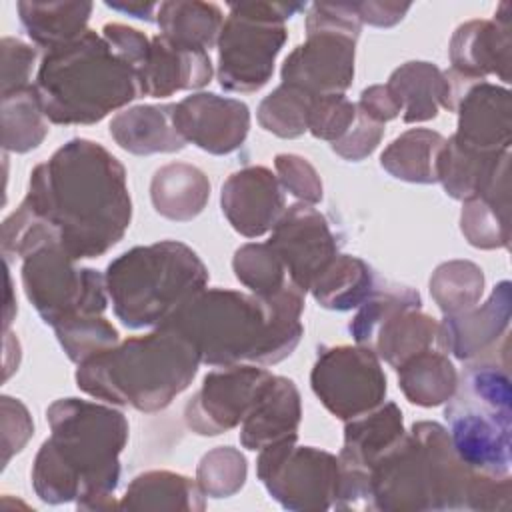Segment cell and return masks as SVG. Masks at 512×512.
Instances as JSON below:
<instances>
[{
    "label": "cell",
    "instance_id": "obj_1",
    "mask_svg": "<svg viewBox=\"0 0 512 512\" xmlns=\"http://www.w3.org/2000/svg\"><path fill=\"white\" fill-rule=\"evenodd\" d=\"M22 202L52 226L60 248L74 260L106 254L132 220L122 162L88 138L68 140L34 166Z\"/></svg>",
    "mask_w": 512,
    "mask_h": 512
},
{
    "label": "cell",
    "instance_id": "obj_2",
    "mask_svg": "<svg viewBox=\"0 0 512 512\" xmlns=\"http://www.w3.org/2000/svg\"><path fill=\"white\" fill-rule=\"evenodd\" d=\"M50 436L32 464V488L46 504L114 510L128 420L112 404L60 398L46 408Z\"/></svg>",
    "mask_w": 512,
    "mask_h": 512
},
{
    "label": "cell",
    "instance_id": "obj_3",
    "mask_svg": "<svg viewBox=\"0 0 512 512\" xmlns=\"http://www.w3.org/2000/svg\"><path fill=\"white\" fill-rule=\"evenodd\" d=\"M304 292L288 282L258 298L230 288H204L164 324L184 336L208 366H272L288 358L302 340Z\"/></svg>",
    "mask_w": 512,
    "mask_h": 512
},
{
    "label": "cell",
    "instance_id": "obj_4",
    "mask_svg": "<svg viewBox=\"0 0 512 512\" xmlns=\"http://www.w3.org/2000/svg\"><path fill=\"white\" fill-rule=\"evenodd\" d=\"M200 356L178 332L158 326L98 352L76 368V386L88 396L138 412H160L194 380Z\"/></svg>",
    "mask_w": 512,
    "mask_h": 512
},
{
    "label": "cell",
    "instance_id": "obj_5",
    "mask_svg": "<svg viewBox=\"0 0 512 512\" xmlns=\"http://www.w3.org/2000/svg\"><path fill=\"white\" fill-rule=\"evenodd\" d=\"M482 472L456 454L448 430L420 420L370 472V510H470Z\"/></svg>",
    "mask_w": 512,
    "mask_h": 512
},
{
    "label": "cell",
    "instance_id": "obj_6",
    "mask_svg": "<svg viewBox=\"0 0 512 512\" xmlns=\"http://www.w3.org/2000/svg\"><path fill=\"white\" fill-rule=\"evenodd\" d=\"M34 88L46 118L60 126L96 124L142 96L136 70L94 30L48 50Z\"/></svg>",
    "mask_w": 512,
    "mask_h": 512
},
{
    "label": "cell",
    "instance_id": "obj_7",
    "mask_svg": "<svg viewBox=\"0 0 512 512\" xmlns=\"http://www.w3.org/2000/svg\"><path fill=\"white\" fill-rule=\"evenodd\" d=\"M104 276L116 318L132 330L158 328L208 284L202 258L178 240L134 246L116 256Z\"/></svg>",
    "mask_w": 512,
    "mask_h": 512
},
{
    "label": "cell",
    "instance_id": "obj_8",
    "mask_svg": "<svg viewBox=\"0 0 512 512\" xmlns=\"http://www.w3.org/2000/svg\"><path fill=\"white\" fill-rule=\"evenodd\" d=\"M446 404L444 418L460 460L484 474H510L512 380L506 350L500 358L470 360Z\"/></svg>",
    "mask_w": 512,
    "mask_h": 512
},
{
    "label": "cell",
    "instance_id": "obj_9",
    "mask_svg": "<svg viewBox=\"0 0 512 512\" xmlns=\"http://www.w3.org/2000/svg\"><path fill=\"white\" fill-rule=\"evenodd\" d=\"M306 10L302 2H232L218 36V84L250 94L268 84L288 40L284 22Z\"/></svg>",
    "mask_w": 512,
    "mask_h": 512
},
{
    "label": "cell",
    "instance_id": "obj_10",
    "mask_svg": "<svg viewBox=\"0 0 512 512\" xmlns=\"http://www.w3.org/2000/svg\"><path fill=\"white\" fill-rule=\"evenodd\" d=\"M304 28L306 40L284 58L282 84L308 96L344 94L354 80L356 40L362 30L356 2H314L306 10Z\"/></svg>",
    "mask_w": 512,
    "mask_h": 512
},
{
    "label": "cell",
    "instance_id": "obj_11",
    "mask_svg": "<svg viewBox=\"0 0 512 512\" xmlns=\"http://www.w3.org/2000/svg\"><path fill=\"white\" fill-rule=\"evenodd\" d=\"M354 342L398 368L436 344L438 322L422 312V298L410 286H376L348 324Z\"/></svg>",
    "mask_w": 512,
    "mask_h": 512
},
{
    "label": "cell",
    "instance_id": "obj_12",
    "mask_svg": "<svg viewBox=\"0 0 512 512\" xmlns=\"http://www.w3.org/2000/svg\"><path fill=\"white\" fill-rule=\"evenodd\" d=\"M76 262L58 244L44 246L22 260L24 294L52 328L78 316L102 314L108 306L106 276Z\"/></svg>",
    "mask_w": 512,
    "mask_h": 512
},
{
    "label": "cell",
    "instance_id": "obj_13",
    "mask_svg": "<svg viewBox=\"0 0 512 512\" xmlns=\"http://www.w3.org/2000/svg\"><path fill=\"white\" fill-rule=\"evenodd\" d=\"M296 440L298 436H288L258 450V480L286 510L334 508L340 480L338 456L314 446H298Z\"/></svg>",
    "mask_w": 512,
    "mask_h": 512
},
{
    "label": "cell",
    "instance_id": "obj_14",
    "mask_svg": "<svg viewBox=\"0 0 512 512\" xmlns=\"http://www.w3.org/2000/svg\"><path fill=\"white\" fill-rule=\"evenodd\" d=\"M310 386L322 406L342 422L378 408L388 390L380 358L360 344L322 346Z\"/></svg>",
    "mask_w": 512,
    "mask_h": 512
},
{
    "label": "cell",
    "instance_id": "obj_15",
    "mask_svg": "<svg viewBox=\"0 0 512 512\" xmlns=\"http://www.w3.org/2000/svg\"><path fill=\"white\" fill-rule=\"evenodd\" d=\"M404 434L402 410L394 402H382L378 408L344 422L334 508L370 510V472Z\"/></svg>",
    "mask_w": 512,
    "mask_h": 512
},
{
    "label": "cell",
    "instance_id": "obj_16",
    "mask_svg": "<svg viewBox=\"0 0 512 512\" xmlns=\"http://www.w3.org/2000/svg\"><path fill=\"white\" fill-rule=\"evenodd\" d=\"M270 372L258 364L210 370L184 406V422L198 436H218L242 424Z\"/></svg>",
    "mask_w": 512,
    "mask_h": 512
},
{
    "label": "cell",
    "instance_id": "obj_17",
    "mask_svg": "<svg viewBox=\"0 0 512 512\" xmlns=\"http://www.w3.org/2000/svg\"><path fill=\"white\" fill-rule=\"evenodd\" d=\"M268 244L282 258L290 280L304 294L338 254V242L326 216L304 202L284 210L272 228Z\"/></svg>",
    "mask_w": 512,
    "mask_h": 512
},
{
    "label": "cell",
    "instance_id": "obj_18",
    "mask_svg": "<svg viewBox=\"0 0 512 512\" xmlns=\"http://www.w3.org/2000/svg\"><path fill=\"white\" fill-rule=\"evenodd\" d=\"M174 126L186 142L216 156L238 150L250 130V108L230 96L196 92L174 104Z\"/></svg>",
    "mask_w": 512,
    "mask_h": 512
},
{
    "label": "cell",
    "instance_id": "obj_19",
    "mask_svg": "<svg viewBox=\"0 0 512 512\" xmlns=\"http://www.w3.org/2000/svg\"><path fill=\"white\" fill-rule=\"evenodd\" d=\"M512 318V284L502 280L490 296L458 314H444L438 322L436 344L444 354L470 362L488 356L506 338Z\"/></svg>",
    "mask_w": 512,
    "mask_h": 512
},
{
    "label": "cell",
    "instance_id": "obj_20",
    "mask_svg": "<svg viewBox=\"0 0 512 512\" xmlns=\"http://www.w3.org/2000/svg\"><path fill=\"white\" fill-rule=\"evenodd\" d=\"M448 54L450 72L466 82H480L494 74L510 84V2H502L492 20L476 18L460 24L450 38Z\"/></svg>",
    "mask_w": 512,
    "mask_h": 512
},
{
    "label": "cell",
    "instance_id": "obj_21",
    "mask_svg": "<svg viewBox=\"0 0 512 512\" xmlns=\"http://www.w3.org/2000/svg\"><path fill=\"white\" fill-rule=\"evenodd\" d=\"M220 208L240 236L260 238L272 232L286 210V200L272 170L266 166H246L224 180Z\"/></svg>",
    "mask_w": 512,
    "mask_h": 512
},
{
    "label": "cell",
    "instance_id": "obj_22",
    "mask_svg": "<svg viewBox=\"0 0 512 512\" xmlns=\"http://www.w3.org/2000/svg\"><path fill=\"white\" fill-rule=\"evenodd\" d=\"M456 144L482 154L510 150L512 142V96L506 86L486 80L470 84L458 98Z\"/></svg>",
    "mask_w": 512,
    "mask_h": 512
},
{
    "label": "cell",
    "instance_id": "obj_23",
    "mask_svg": "<svg viewBox=\"0 0 512 512\" xmlns=\"http://www.w3.org/2000/svg\"><path fill=\"white\" fill-rule=\"evenodd\" d=\"M214 74L210 54L200 48L176 44L164 34L150 38V52L138 72L140 94L166 98L182 90H196Z\"/></svg>",
    "mask_w": 512,
    "mask_h": 512
},
{
    "label": "cell",
    "instance_id": "obj_24",
    "mask_svg": "<svg viewBox=\"0 0 512 512\" xmlns=\"http://www.w3.org/2000/svg\"><path fill=\"white\" fill-rule=\"evenodd\" d=\"M300 420L302 404L294 380L270 374L240 424V444L256 452L282 438L298 436Z\"/></svg>",
    "mask_w": 512,
    "mask_h": 512
},
{
    "label": "cell",
    "instance_id": "obj_25",
    "mask_svg": "<svg viewBox=\"0 0 512 512\" xmlns=\"http://www.w3.org/2000/svg\"><path fill=\"white\" fill-rule=\"evenodd\" d=\"M386 86L396 98L406 124L434 120L440 108L452 112L456 108L454 84L448 72L426 60L404 62L390 74Z\"/></svg>",
    "mask_w": 512,
    "mask_h": 512
},
{
    "label": "cell",
    "instance_id": "obj_26",
    "mask_svg": "<svg viewBox=\"0 0 512 512\" xmlns=\"http://www.w3.org/2000/svg\"><path fill=\"white\" fill-rule=\"evenodd\" d=\"M114 142L136 156L170 154L188 142L174 126V104H140L118 112L110 120Z\"/></svg>",
    "mask_w": 512,
    "mask_h": 512
},
{
    "label": "cell",
    "instance_id": "obj_27",
    "mask_svg": "<svg viewBox=\"0 0 512 512\" xmlns=\"http://www.w3.org/2000/svg\"><path fill=\"white\" fill-rule=\"evenodd\" d=\"M508 168L510 150L482 154L446 138L436 162V180L450 198L464 202L484 192Z\"/></svg>",
    "mask_w": 512,
    "mask_h": 512
},
{
    "label": "cell",
    "instance_id": "obj_28",
    "mask_svg": "<svg viewBox=\"0 0 512 512\" xmlns=\"http://www.w3.org/2000/svg\"><path fill=\"white\" fill-rule=\"evenodd\" d=\"M504 170L484 192L462 202L460 232L480 250L510 246V178Z\"/></svg>",
    "mask_w": 512,
    "mask_h": 512
},
{
    "label": "cell",
    "instance_id": "obj_29",
    "mask_svg": "<svg viewBox=\"0 0 512 512\" xmlns=\"http://www.w3.org/2000/svg\"><path fill=\"white\" fill-rule=\"evenodd\" d=\"M154 210L174 222H190L210 200V180L194 164L170 162L160 166L150 180Z\"/></svg>",
    "mask_w": 512,
    "mask_h": 512
},
{
    "label": "cell",
    "instance_id": "obj_30",
    "mask_svg": "<svg viewBox=\"0 0 512 512\" xmlns=\"http://www.w3.org/2000/svg\"><path fill=\"white\" fill-rule=\"evenodd\" d=\"M20 24L28 38L48 50L70 44L88 32L92 2H38L20 0L16 4Z\"/></svg>",
    "mask_w": 512,
    "mask_h": 512
},
{
    "label": "cell",
    "instance_id": "obj_31",
    "mask_svg": "<svg viewBox=\"0 0 512 512\" xmlns=\"http://www.w3.org/2000/svg\"><path fill=\"white\" fill-rule=\"evenodd\" d=\"M118 508L122 510H184L202 512L206 494L198 482L170 470H148L132 478Z\"/></svg>",
    "mask_w": 512,
    "mask_h": 512
},
{
    "label": "cell",
    "instance_id": "obj_32",
    "mask_svg": "<svg viewBox=\"0 0 512 512\" xmlns=\"http://www.w3.org/2000/svg\"><path fill=\"white\" fill-rule=\"evenodd\" d=\"M398 386L410 404L434 408L446 404L458 386V372L442 350H424L402 362L398 368Z\"/></svg>",
    "mask_w": 512,
    "mask_h": 512
},
{
    "label": "cell",
    "instance_id": "obj_33",
    "mask_svg": "<svg viewBox=\"0 0 512 512\" xmlns=\"http://www.w3.org/2000/svg\"><path fill=\"white\" fill-rule=\"evenodd\" d=\"M376 286V274L362 258L338 252L308 292L322 308L346 312L358 308Z\"/></svg>",
    "mask_w": 512,
    "mask_h": 512
},
{
    "label": "cell",
    "instance_id": "obj_34",
    "mask_svg": "<svg viewBox=\"0 0 512 512\" xmlns=\"http://www.w3.org/2000/svg\"><path fill=\"white\" fill-rule=\"evenodd\" d=\"M156 24L160 26V34L176 44L208 52L218 44L224 14L214 2L170 0L160 2Z\"/></svg>",
    "mask_w": 512,
    "mask_h": 512
},
{
    "label": "cell",
    "instance_id": "obj_35",
    "mask_svg": "<svg viewBox=\"0 0 512 512\" xmlns=\"http://www.w3.org/2000/svg\"><path fill=\"white\" fill-rule=\"evenodd\" d=\"M444 136L428 128H410L396 136L380 154V166L394 178L410 184H434L436 162Z\"/></svg>",
    "mask_w": 512,
    "mask_h": 512
},
{
    "label": "cell",
    "instance_id": "obj_36",
    "mask_svg": "<svg viewBox=\"0 0 512 512\" xmlns=\"http://www.w3.org/2000/svg\"><path fill=\"white\" fill-rule=\"evenodd\" d=\"M2 148L4 152L24 154L38 148L48 136V118L40 96L32 86L0 94Z\"/></svg>",
    "mask_w": 512,
    "mask_h": 512
},
{
    "label": "cell",
    "instance_id": "obj_37",
    "mask_svg": "<svg viewBox=\"0 0 512 512\" xmlns=\"http://www.w3.org/2000/svg\"><path fill=\"white\" fill-rule=\"evenodd\" d=\"M484 272L470 260H448L430 276V296L444 314H458L480 302Z\"/></svg>",
    "mask_w": 512,
    "mask_h": 512
},
{
    "label": "cell",
    "instance_id": "obj_38",
    "mask_svg": "<svg viewBox=\"0 0 512 512\" xmlns=\"http://www.w3.org/2000/svg\"><path fill=\"white\" fill-rule=\"evenodd\" d=\"M236 280L258 298L280 292L290 280L282 258L268 242L242 244L232 258Z\"/></svg>",
    "mask_w": 512,
    "mask_h": 512
},
{
    "label": "cell",
    "instance_id": "obj_39",
    "mask_svg": "<svg viewBox=\"0 0 512 512\" xmlns=\"http://www.w3.org/2000/svg\"><path fill=\"white\" fill-rule=\"evenodd\" d=\"M312 96L306 92L280 84L258 106V124L278 138H298L308 132V108Z\"/></svg>",
    "mask_w": 512,
    "mask_h": 512
},
{
    "label": "cell",
    "instance_id": "obj_40",
    "mask_svg": "<svg viewBox=\"0 0 512 512\" xmlns=\"http://www.w3.org/2000/svg\"><path fill=\"white\" fill-rule=\"evenodd\" d=\"M248 476L244 454L234 446L208 450L196 466V482L210 498H228L240 492Z\"/></svg>",
    "mask_w": 512,
    "mask_h": 512
},
{
    "label": "cell",
    "instance_id": "obj_41",
    "mask_svg": "<svg viewBox=\"0 0 512 512\" xmlns=\"http://www.w3.org/2000/svg\"><path fill=\"white\" fill-rule=\"evenodd\" d=\"M54 332L66 356L76 364L120 342L118 330L102 314L66 320L54 326Z\"/></svg>",
    "mask_w": 512,
    "mask_h": 512
},
{
    "label": "cell",
    "instance_id": "obj_42",
    "mask_svg": "<svg viewBox=\"0 0 512 512\" xmlns=\"http://www.w3.org/2000/svg\"><path fill=\"white\" fill-rule=\"evenodd\" d=\"M356 104L344 94L312 96L308 108V132L330 144L342 138L356 120Z\"/></svg>",
    "mask_w": 512,
    "mask_h": 512
},
{
    "label": "cell",
    "instance_id": "obj_43",
    "mask_svg": "<svg viewBox=\"0 0 512 512\" xmlns=\"http://www.w3.org/2000/svg\"><path fill=\"white\" fill-rule=\"evenodd\" d=\"M276 178L282 190L290 192L304 204H318L324 196V186L316 168L300 154L282 152L274 158Z\"/></svg>",
    "mask_w": 512,
    "mask_h": 512
},
{
    "label": "cell",
    "instance_id": "obj_44",
    "mask_svg": "<svg viewBox=\"0 0 512 512\" xmlns=\"http://www.w3.org/2000/svg\"><path fill=\"white\" fill-rule=\"evenodd\" d=\"M2 410V468L18 454L34 434V422L22 400L4 394L0 398Z\"/></svg>",
    "mask_w": 512,
    "mask_h": 512
},
{
    "label": "cell",
    "instance_id": "obj_45",
    "mask_svg": "<svg viewBox=\"0 0 512 512\" xmlns=\"http://www.w3.org/2000/svg\"><path fill=\"white\" fill-rule=\"evenodd\" d=\"M0 48H2L0 94L32 86L30 80H32V72L36 66V58H38L36 48L18 38H12V36L2 38Z\"/></svg>",
    "mask_w": 512,
    "mask_h": 512
},
{
    "label": "cell",
    "instance_id": "obj_46",
    "mask_svg": "<svg viewBox=\"0 0 512 512\" xmlns=\"http://www.w3.org/2000/svg\"><path fill=\"white\" fill-rule=\"evenodd\" d=\"M382 136H384V124L368 118L364 112L358 110L356 120L348 128V132L336 142H332L330 146L340 158L350 162H360L378 148Z\"/></svg>",
    "mask_w": 512,
    "mask_h": 512
},
{
    "label": "cell",
    "instance_id": "obj_47",
    "mask_svg": "<svg viewBox=\"0 0 512 512\" xmlns=\"http://www.w3.org/2000/svg\"><path fill=\"white\" fill-rule=\"evenodd\" d=\"M102 36L112 46V50L124 62H128L138 74L148 58V52H150V38L144 32H140L138 28H132V26H126L120 22L104 24Z\"/></svg>",
    "mask_w": 512,
    "mask_h": 512
},
{
    "label": "cell",
    "instance_id": "obj_48",
    "mask_svg": "<svg viewBox=\"0 0 512 512\" xmlns=\"http://www.w3.org/2000/svg\"><path fill=\"white\" fill-rule=\"evenodd\" d=\"M356 106L360 112L380 124H386L400 116V106L386 84H374L364 88Z\"/></svg>",
    "mask_w": 512,
    "mask_h": 512
},
{
    "label": "cell",
    "instance_id": "obj_49",
    "mask_svg": "<svg viewBox=\"0 0 512 512\" xmlns=\"http://www.w3.org/2000/svg\"><path fill=\"white\" fill-rule=\"evenodd\" d=\"M410 10L408 2H356V12L362 24H370L376 28L396 26L406 12Z\"/></svg>",
    "mask_w": 512,
    "mask_h": 512
},
{
    "label": "cell",
    "instance_id": "obj_50",
    "mask_svg": "<svg viewBox=\"0 0 512 512\" xmlns=\"http://www.w3.org/2000/svg\"><path fill=\"white\" fill-rule=\"evenodd\" d=\"M106 6L144 22H156L160 2H106Z\"/></svg>",
    "mask_w": 512,
    "mask_h": 512
}]
</instances>
